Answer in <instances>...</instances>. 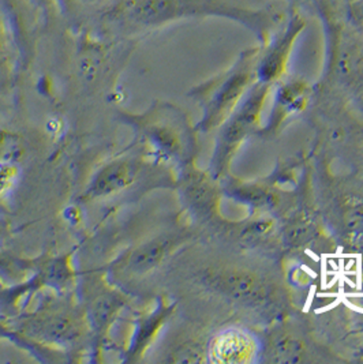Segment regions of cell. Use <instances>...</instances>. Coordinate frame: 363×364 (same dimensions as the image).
I'll return each instance as SVG.
<instances>
[{"label": "cell", "instance_id": "cell-6", "mask_svg": "<svg viewBox=\"0 0 363 364\" xmlns=\"http://www.w3.org/2000/svg\"><path fill=\"white\" fill-rule=\"evenodd\" d=\"M154 164L145 156H123L101 166L88 183L83 200H96L116 197L134 188L145 176L149 166Z\"/></svg>", "mask_w": 363, "mask_h": 364}, {"label": "cell", "instance_id": "cell-8", "mask_svg": "<svg viewBox=\"0 0 363 364\" xmlns=\"http://www.w3.org/2000/svg\"><path fill=\"white\" fill-rule=\"evenodd\" d=\"M306 19L295 14L288 21L285 28L268 44L264 52H260L257 63V81L273 85L284 77L291 53L299 36L306 29Z\"/></svg>", "mask_w": 363, "mask_h": 364}, {"label": "cell", "instance_id": "cell-11", "mask_svg": "<svg viewBox=\"0 0 363 364\" xmlns=\"http://www.w3.org/2000/svg\"><path fill=\"white\" fill-rule=\"evenodd\" d=\"M125 303L126 298L114 288H98L89 303V307L85 310L90 326V334L93 336V344L101 343V340L107 336Z\"/></svg>", "mask_w": 363, "mask_h": 364}, {"label": "cell", "instance_id": "cell-4", "mask_svg": "<svg viewBox=\"0 0 363 364\" xmlns=\"http://www.w3.org/2000/svg\"><path fill=\"white\" fill-rule=\"evenodd\" d=\"M270 89L272 85L256 81L231 116L219 127L220 132L211 161V175L216 181L228 172L236 151L245 139L260 127L261 115Z\"/></svg>", "mask_w": 363, "mask_h": 364}, {"label": "cell", "instance_id": "cell-15", "mask_svg": "<svg viewBox=\"0 0 363 364\" xmlns=\"http://www.w3.org/2000/svg\"><path fill=\"white\" fill-rule=\"evenodd\" d=\"M227 193L232 198L250 205L254 209L270 210L280 203L279 196L275 191L258 184H231Z\"/></svg>", "mask_w": 363, "mask_h": 364}, {"label": "cell", "instance_id": "cell-20", "mask_svg": "<svg viewBox=\"0 0 363 364\" xmlns=\"http://www.w3.org/2000/svg\"><path fill=\"white\" fill-rule=\"evenodd\" d=\"M0 266H3V262H0Z\"/></svg>", "mask_w": 363, "mask_h": 364}, {"label": "cell", "instance_id": "cell-16", "mask_svg": "<svg viewBox=\"0 0 363 364\" xmlns=\"http://www.w3.org/2000/svg\"><path fill=\"white\" fill-rule=\"evenodd\" d=\"M270 362L276 363H297L305 355V346L293 334H280L270 341L269 346Z\"/></svg>", "mask_w": 363, "mask_h": 364}, {"label": "cell", "instance_id": "cell-12", "mask_svg": "<svg viewBox=\"0 0 363 364\" xmlns=\"http://www.w3.org/2000/svg\"><path fill=\"white\" fill-rule=\"evenodd\" d=\"M256 341L246 331H223L209 346V358L215 363H250L256 355Z\"/></svg>", "mask_w": 363, "mask_h": 364}, {"label": "cell", "instance_id": "cell-7", "mask_svg": "<svg viewBox=\"0 0 363 364\" xmlns=\"http://www.w3.org/2000/svg\"><path fill=\"white\" fill-rule=\"evenodd\" d=\"M186 240L183 231H168L129 250L117 259L115 269L126 276L138 277L154 270Z\"/></svg>", "mask_w": 363, "mask_h": 364}, {"label": "cell", "instance_id": "cell-17", "mask_svg": "<svg viewBox=\"0 0 363 364\" xmlns=\"http://www.w3.org/2000/svg\"><path fill=\"white\" fill-rule=\"evenodd\" d=\"M349 16L358 23H363V0H355L349 4Z\"/></svg>", "mask_w": 363, "mask_h": 364}, {"label": "cell", "instance_id": "cell-9", "mask_svg": "<svg viewBox=\"0 0 363 364\" xmlns=\"http://www.w3.org/2000/svg\"><path fill=\"white\" fill-rule=\"evenodd\" d=\"M179 187L186 208L197 218H211L219 209V193L212 175L199 171L194 164L182 171Z\"/></svg>", "mask_w": 363, "mask_h": 364}, {"label": "cell", "instance_id": "cell-2", "mask_svg": "<svg viewBox=\"0 0 363 364\" xmlns=\"http://www.w3.org/2000/svg\"><path fill=\"white\" fill-rule=\"evenodd\" d=\"M18 336L32 348L75 349L89 340L86 311L66 299H52L18 321Z\"/></svg>", "mask_w": 363, "mask_h": 364}, {"label": "cell", "instance_id": "cell-13", "mask_svg": "<svg viewBox=\"0 0 363 364\" xmlns=\"http://www.w3.org/2000/svg\"><path fill=\"white\" fill-rule=\"evenodd\" d=\"M310 97V86L305 81L294 80L281 83L275 96L273 109L269 119V130L276 132L291 116L302 112Z\"/></svg>", "mask_w": 363, "mask_h": 364}, {"label": "cell", "instance_id": "cell-19", "mask_svg": "<svg viewBox=\"0 0 363 364\" xmlns=\"http://www.w3.org/2000/svg\"><path fill=\"white\" fill-rule=\"evenodd\" d=\"M0 338H4V337H3V336H1V334H0Z\"/></svg>", "mask_w": 363, "mask_h": 364}, {"label": "cell", "instance_id": "cell-1", "mask_svg": "<svg viewBox=\"0 0 363 364\" xmlns=\"http://www.w3.org/2000/svg\"><path fill=\"white\" fill-rule=\"evenodd\" d=\"M125 122L132 127L141 154L152 163L178 169L179 173L194 164L196 135L178 108L156 105L142 115L127 116Z\"/></svg>", "mask_w": 363, "mask_h": 364}, {"label": "cell", "instance_id": "cell-14", "mask_svg": "<svg viewBox=\"0 0 363 364\" xmlns=\"http://www.w3.org/2000/svg\"><path fill=\"white\" fill-rule=\"evenodd\" d=\"M171 311L172 307L160 303L153 311L141 315L137 319L132 337L125 350L126 362H138L141 359V356L145 353V350L153 343L154 337L164 325L165 319L171 314Z\"/></svg>", "mask_w": 363, "mask_h": 364}, {"label": "cell", "instance_id": "cell-10", "mask_svg": "<svg viewBox=\"0 0 363 364\" xmlns=\"http://www.w3.org/2000/svg\"><path fill=\"white\" fill-rule=\"evenodd\" d=\"M333 68L363 112V47L354 40H343L335 53Z\"/></svg>", "mask_w": 363, "mask_h": 364}, {"label": "cell", "instance_id": "cell-18", "mask_svg": "<svg viewBox=\"0 0 363 364\" xmlns=\"http://www.w3.org/2000/svg\"><path fill=\"white\" fill-rule=\"evenodd\" d=\"M1 232H3V230H1V227H0V236H1Z\"/></svg>", "mask_w": 363, "mask_h": 364}, {"label": "cell", "instance_id": "cell-3", "mask_svg": "<svg viewBox=\"0 0 363 364\" xmlns=\"http://www.w3.org/2000/svg\"><path fill=\"white\" fill-rule=\"evenodd\" d=\"M260 52L258 48L243 52L230 70L199 90L204 111V116L197 126L199 132L208 133L219 129L231 116L257 80Z\"/></svg>", "mask_w": 363, "mask_h": 364}, {"label": "cell", "instance_id": "cell-5", "mask_svg": "<svg viewBox=\"0 0 363 364\" xmlns=\"http://www.w3.org/2000/svg\"><path fill=\"white\" fill-rule=\"evenodd\" d=\"M205 282L220 295L246 306H263L272 299V287L245 266H220L205 274Z\"/></svg>", "mask_w": 363, "mask_h": 364}]
</instances>
